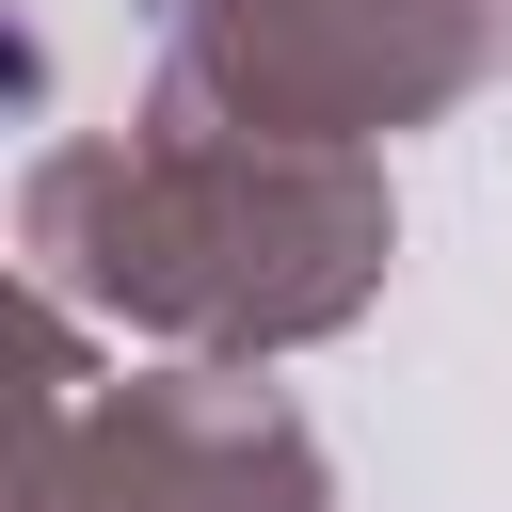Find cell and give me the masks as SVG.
I'll return each instance as SVG.
<instances>
[{
    "label": "cell",
    "instance_id": "1",
    "mask_svg": "<svg viewBox=\"0 0 512 512\" xmlns=\"http://www.w3.org/2000/svg\"><path fill=\"white\" fill-rule=\"evenodd\" d=\"M16 256L112 336H160L176 368H272L384 304L400 208L384 160L336 144H240V128H96L16 176Z\"/></svg>",
    "mask_w": 512,
    "mask_h": 512
},
{
    "label": "cell",
    "instance_id": "2",
    "mask_svg": "<svg viewBox=\"0 0 512 512\" xmlns=\"http://www.w3.org/2000/svg\"><path fill=\"white\" fill-rule=\"evenodd\" d=\"M496 48H512V0H176L144 112L368 160L384 128L464 112L496 80Z\"/></svg>",
    "mask_w": 512,
    "mask_h": 512
},
{
    "label": "cell",
    "instance_id": "3",
    "mask_svg": "<svg viewBox=\"0 0 512 512\" xmlns=\"http://www.w3.org/2000/svg\"><path fill=\"white\" fill-rule=\"evenodd\" d=\"M96 416H112L144 512H336L304 400L256 368H144V384H96Z\"/></svg>",
    "mask_w": 512,
    "mask_h": 512
},
{
    "label": "cell",
    "instance_id": "4",
    "mask_svg": "<svg viewBox=\"0 0 512 512\" xmlns=\"http://www.w3.org/2000/svg\"><path fill=\"white\" fill-rule=\"evenodd\" d=\"M0 512H144V496H128V448H112V416H96V384L0 432Z\"/></svg>",
    "mask_w": 512,
    "mask_h": 512
},
{
    "label": "cell",
    "instance_id": "5",
    "mask_svg": "<svg viewBox=\"0 0 512 512\" xmlns=\"http://www.w3.org/2000/svg\"><path fill=\"white\" fill-rule=\"evenodd\" d=\"M80 384H96V320L0 256V432H16V416H48V400H80Z\"/></svg>",
    "mask_w": 512,
    "mask_h": 512
}]
</instances>
